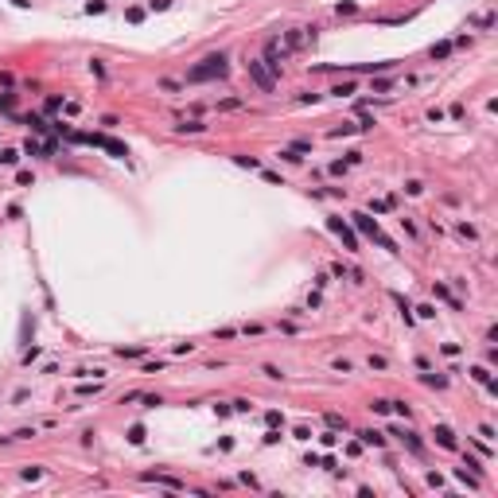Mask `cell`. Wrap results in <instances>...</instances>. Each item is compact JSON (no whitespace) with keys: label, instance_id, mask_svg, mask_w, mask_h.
I'll return each mask as SVG.
<instances>
[{"label":"cell","instance_id":"6da1fadb","mask_svg":"<svg viewBox=\"0 0 498 498\" xmlns=\"http://www.w3.org/2000/svg\"><path fill=\"white\" fill-rule=\"evenodd\" d=\"M230 74V59L226 55H206L203 62H195L187 70V82H210V78H226Z\"/></svg>","mask_w":498,"mask_h":498},{"label":"cell","instance_id":"7a4b0ae2","mask_svg":"<svg viewBox=\"0 0 498 498\" xmlns=\"http://www.w3.org/2000/svg\"><path fill=\"white\" fill-rule=\"evenodd\" d=\"M351 218H354V226H358V230H362V234H366L370 241H378L381 249H389V253H397L393 237H385V234H381V226H378L374 218H370V214H351Z\"/></svg>","mask_w":498,"mask_h":498},{"label":"cell","instance_id":"3957f363","mask_svg":"<svg viewBox=\"0 0 498 498\" xmlns=\"http://www.w3.org/2000/svg\"><path fill=\"white\" fill-rule=\"evenodd\" d=\"M245 66H249V78H253V82H257V86H261L265 94H273V90H277V74L269 70V66H265L261 59H249Z\"/></svg>","mask_w":498,"mask_h":498},{"label":"cell","instance_id":"277c9868","mask_svg":"<svg viewBox=\"0 0 498 498\" xmlns=\"http://www.w3.org/2000/svg\"><path fill=\"white\" fill-rule=\"evenodd\" d=\"M284 59H288V47H280L277 39H269V47H265V66H269V70L273 74H280V66H284Z\"/></svg>","mask_w":498,"mask_h":498},{"label":"cell","instance_id":"5b68a950","mask_svg":"<svg viewBox=\"0 0 498 498\" xmlns=\"http://www.w3.org/2000/svg\"><path fill=\"white\" fill-rule=\"evenodd\" d=\"M327 230H331V234H339V237H343V241H347V249H351V253H358V237H354V230H351V226H347V222H343V218H327Z\"/></svg>","mask_w":498,"mask_h":498},{"label":"cell","instance_id":"8992f818","mask_svg":"<svg viewBox=\"0 0 498 498\" xmlns=\"http://www.w3.org/2000/svg\"><path fill=\"white\" fill-rule=\"evenodd\" d=\"M393 436H401V440H405V448H409L412 455H425V444L417 440V432H412V428H393Z\"/></svg>","mask_w":498,"mask_h":498},{"label":"cell","instance_id":"52a82bcc","mask_svg":"<svg viewBox=\"0 0 498 498\" xmlns=\"http://www.w3.org/2000/svg\"><path fill=\"white\" fill-rule=\"evenodd\" d=\"M432 436H436L440 448H455V432H452L448 425H436V432H432Z\"/></svg>","mask_w":498,"mask_h":498},{"label":"cell","instance_id":"ba28073f","mask_svg":"<svg viewBox=\"0 0 498 498\" xmlns=\"http://www.w3.org/2000/svg\"><path fill=\"white\" fill-rule=\"evenodd\" d=\"M234 163L237 168H249V172H261V160H257V156H234Z\"/></svg>","mask_w":498,"mask_h":498},{"label":"cell","instance_id":"9c48e42d","mask_svg":"<svg viewBox=\"0 0 498 498\" xmlns=\"http://www.w3.org/2000/svg\"><path fill=\"white\" fill-rule=\"evenodd\" d=\"M393 62H358L354 70H370V74H381V70H389Z\"/></svg>","mask_w":498,"mask_h":498},{"label":"cell","instance_id":"30bf717a","mask_svg":"<svg viewBox=\"0 0 498 498\" xmlns=\"http://www.w3.org/2000/svg\"><path fill=\"white\" fill-rule=\"evenodd\" d=\"M358 436H362V444H374V448H381V444H385V436H381V432H358Z\"/></svg>","mask_w":498,"mask_h":498},{"label":"cell","instance_id":"8fae6325","mask_svg":"<svg viewBox=\"0 0 498 498\" xmlns=\"http://www.w3.org/2000/svg\"><path fill=\"white\" fill-rule=\"evenodd\" d=\"M129 444H144V425H132L129 428Z\"/></svg>","mask_w":498,"mask_h":498},{"label":"cell","instance_id":"7c38bea8","mask_svg":"<svg viewBox=\"0 0 498 498\" xmlns=\"http://www.w3.org/2000/svg\"><path fill=\"white\" fill-rule=\"evenodd\" d=\"M203 129H206L203 121H183V125H179V132H203Z\"/></svg>","mask_w":498,"mask_h":498},{"label":"cell","instance_id":"4fadbf2b","mask_svg":"<svg viewBox=\"0 0 498 498\" xmlns=\"http://www.w3.org/2000/svg\"><path fill=\"white\" fill-rule=\"evenodd\" d=\"M436 296H440V300H448V304H452V308H459V300H455V296L448 292V288H444V284H436Z\"/></svg>","mask_w":498,"mask_h":498},{"label":"cell","instance_id":"5bb4252c","mask_svg":"<svg viewBox=\"0 0 498 498\" xmlns=\"http://www.w3.org/2000/svg\"><path fill=\"white\" fill-rule=\"evenodd\" d=\"M452 55V43H440V47H432V59H448Z\"/></svg>","mask_w":498,"mask_h":498},{"label":"cell","instance_id":"9a60e30c","mask_svg":"<svg viewBox=\"0 0 498 498\" xmlns=\"http://www.w3.org/2000/svg\"><path fill=\"white\" fill-rule=\"evenodd\" d=\"M265 421H269V428H277V425H284V417H280L277 409H269V412H265Z\"/></svg>","mask_w":498,"mask_h":498},{"label":"cell","instance_id":"2e32d148","mask_svg":"<svg viewBox=\"0 0 498 498\" xmlns=\"http://www.w3.org/2000/svg\"><path fill=\"white\" fill-rule=\"evenodd\" d=\"M20 160V152H16V148H4V152H0V163H16Z\"/></svg>","mask_w":498,"mask_h":498},{"label":"cell","instance_id":"e0dca14e","mask_svg":"<svg viewBox=\"0 0 498 498\" xmlns=\"http://www.w3.org/2000/svg\"><path fill=\"white\" fill-rule=\"evenodd\" d=\"M148 8H152V12H168V8H172V0H148Z\"/></svg>","mask_w":498,"mask_h":498},{"label":"cell","instance_id":"ac0fdd59","mask_svg":"<svg viewBox=\"0 0 498 498\" xmlns=\"http://www.w3.org/2000/svg\"><path fill=\"white\" fill-rule=\"evenodd\" d=\"M280 160H288V163H300V152H296V148H284V152H280Z\"/></svg>","mask_w":498,"mask_h":498},{"label":"cell","instance_id":"d6986e66","mask_svg":"<svg viewBox=\"0 0 498 498\" xmlns=\"http://www.w3.org/2000/svg\"><path fill=\"white\" fill-rule=\"evenodd\" d=\"M389 86H393V78H378V82H374V94H385Z\"/></svg>","mask_w":498,"mask_h":498},{"label":"cell","instance_id":"ffe728a7","mask_svg":"<svg viewBox=\"0 0 498 498\" xmlns=\"http://www.w3.org/2000/svg\"><path fill=\"white\" fill-rule=\"evenodd\" d=\"M327 425H331V428H347V421H343L339 412H327Z\"/></svg>","mask_w":498,"mask_h":498},{"label":"cell","instance_id":"44dd1931","mask_svg":"<svg viewBox=\"0 0 498 498\" xmlns=\"http://www.w3.org/2000/svg\"><path fill=\"white\" fill-rule=\"evenodd\" d=\"M331 94H339V98H347V94H354V82H343V86H335Z\"/></svg>","mask_w":498,"mask_h":498},{"label":"cell","instance_id":"7402d4cb","mask_svg":"<svg viewBox=\"0 0 498 498\" xmlns=\"http://www.w3.org/2000/svg\"><path fill=\"white\" fill-rule=\"evenodd\" d=\"M132 20V24H140V20H144V8H129V12H125Z\"/></svg>","mask_w":498,"mask_h":498},{"label":"cell","instance_id":"603a6c76","mask_svg":"<svg viewBox=\"0 0 498 498\" xmlns=\"http://www.w3.org/2000/svg\"><path fill=\"white\" fill-rule=\"evenodd\" d=\"M0 109H4V113L12 109V94H0Z\"/></svg>","mask_w":498,"mask_h":498}]
</instances>
